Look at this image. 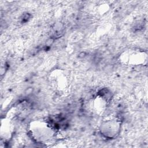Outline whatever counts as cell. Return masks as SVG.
<instances>
[{
	"label": "cell",
	"instance_id": "obj_3",
	"mask_svg": "<svg viewBox=\"0 0 148 148\" xmlns=\"http://www.w3.org/2000/svg\"><path fill=\"white\" fill-rule=\"evenodd\" d=\"M111 96L107 90H102L90 99L87 104V110L96 116H102L107 109Z\"/></svg>",
	"mask_w": 148,
	"mask_h": 148
},
{
	"label": "cell",
	"instance_id": "obj_6",
	"mask_svg": "<svg viewBox=\"0 0 148 148\" xmlns=\"http://www.w3.org/2000/svg\"><path fill=\"white\" fill-rule=\"evenodd\" d=\"M15 132V124L13 120L8 117L2 118L0 126V137L2 140L9 141Z\"/></svg>",
	"mask_w": 148,
	"mask_h": 148
},
{
	"label": "cell",
	"instance_id": "obj_4",
	"mask_svg": "<svg viewBox=\"0 0 148 148\" xmlns=\"http://www.w3.org/2000/svg\"><path fill=\"white\" fill-rule=\"evenodd\" d=\"M121 128V121L116 116L108 117L101 122L99 131L102 136L106 139L116 138L120 134Z\"/></svg>",
	"mask_w": 148,
	"mask_h": 148
},
{
	"label": "cell",
	"instance_id": "obj_2",
	"mask_svg": "<svg viewBox=\"0 0 148 148\" xmlns=\"http://www.w3.org/2000/svg\"><path fill=\"white\" fill-rule=\"evenodd\" d=\"M119 61L121 64L127 66H145L147 62V53L140 48H128L119 54Z\"/></svg>",
	"mask_w": 148,
	"mask_h": 148
},
{
	"label": "cell",
	"instance_id": "obj_1",
	"mask_svg": "<svg viewBox=\"0 0 148 148\" xmlns=\"http://www.w3.org/2000/svg\"><path fill=\"white\" fill-rule=\"evenodd\" d=\"M29 137L36 143L42 145L50 144L56 137L57 131L49 120L36 119L31 121L27 126Z\"/></svg>",
	"mask_w": 148,
	"mask_h": 148
},
{
	"label": "cell",
	"instance_id": "obj_5",
	"mask_svg": "<svg viewBox=\"0 0 148 148\" xmlns=\"http://www.w3.org/2000/svg\"><path fill=\"white\" fill-rule=\"evenodd\" d=\"M48 80L52 88L58 92L65 91L69 87V77L64 69H53L49 73Z\"/></svg>",
	"mask_w": 148,
	"mask_h": 148
}]
</instances>
